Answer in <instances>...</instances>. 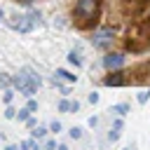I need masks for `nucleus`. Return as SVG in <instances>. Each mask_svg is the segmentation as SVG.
I'll use <instances>...</instances> for the list:
<instances>
[{
  "instance_id": "obj_1",
  "label": "nucleus",
  "mask_w": 150,
  "mask_h": 150,
  "mask_svg": "<svg viewBox=\"0 0 150 150\" xmlns=\"http://www.w3.org/2000/svg\"><path fill=\"white\" fill-rule=\"evenodd\" d=\"M101 12H103L101 0H77V2L73 5V9H70V16H73L75 28H80V30H91V28L98 23Z\"/></svg>"
},
{
  "instance_id": "obj_2",
  "label": "nucleus",
  "mask_w": 150,
  "mask_h": 150,
  "mask_svg": "<svg viewBox=\"0 0 150 150\" xmlns=\"http://www.w3.org/2000/svg\"><path fill=\"white\" fill-rule=\"evenodd\" d=\"M124 49L131 54H143L150 49V19H141L127 28Z\"/></svg>"
},
{
  "instance_id": "obj_3",
  "label": "nucleus",
  "mask_w": 150,
  "mask_h": 150,
  "mask_svg": "<svg viewBox=\"0 0 150 150\" xmlns=\"http://www.w3.org/2000/svg\"><path fill=\"white\" fill-rule=\"evenodd\" d=\"M42 84V77L33 70V68H21L16 75H14V89L19 91V94H23V96H28V98H33L35 96V91H38V87Z\"/></svg>"
},
{
  "instance_id": "obj_4",
  "label": "nucleus",
  "mask_w": 150,
  "mask_h": 150,
  "mask_svg": "<svg viewBox=\"0 0 150 150\" xmlns=\"http://www.w3.org/2000/svg\"><path fill=\"white\" fill-rule=\"evenodd\" d=\"M12 30H19V33H30L33 28H38L42 23L40 19V12H26V14H12V19L7 21Z\"/></svg>"
},
{
  "instance_id": "obj_5",
  "label": "nucleus",
  "mask_w": 150,
  "mask_h": 150,
  "mask_svg": "<svg viewBox=\"0 0 150 150\" xmlns=\"http://www.w3.org/2000/svg\"><path fill=\"white\" fill-rule=\"evenodd\" d=\"M112 42H115V28H110V26L96 28V30L91 33V45H94V49L105 52V49L112 47Z\"/></svg>"
},
{
  "instance_id": "obj_6",
  "label": "nucleus",
  "mask_w": 150,
  "mask_h": 150,
  "mask_svg": "<svg viewBox=\"0 0 150 150\" xmlns=\"http://www.w3.org/2000/svg\"><path fill=\"white\" fill-rule=\"evenodd\" d=\"M129 73H124V70H110L101 82L105 84V87H124V84H129V77H127Z\"/></svg>"
},
{
  "instance_id": "obj_7",
  "label": "nucleus",
  "mask_w": 150,
  "mask_h": 150,
  "mask_svg": "<svg viewBox=\"0 0 150 150\" xmlns=\"http://www.w3.org/2000/svg\"><path fill=\"white\" fill-rule=\"evenodd\" d=\"M124 61H127V56H124L122 52H108V54L103 56V66H105L108 70H122Z\"/></svg>"
},
{
  "instance_id": "obj_8",
  "label": "nucleus",
  "mask_w": 150,
  "mask_h": 150,
  "mask_svg": "<svg viewBox=\"0 0 150 150\" xmlns=\"http://www.w3.org/2000/svg\"><path fill=\"white\" fill-rule=\"evenodd\" d=\"M122 129H124V122H122V117H117V120L112 122L110 131H108V141H117V138L122 136Z\"/></svg>"
},
{
  "instance_id": "obj_9",
  "label": "nucleus",
  "mask_w": 150,
  "mask_h": 150,
  "mask_svg": "<svg viewBox=\"0 0 150 150\" xmlns=\"http://www.w3.org/2000/svg\"><path fill=\"white\" fill-rule=\"evenodd\" d=\"M54 80H59V82H77V75H73V73L66 70V68H56Z\"/></svg>"
},
{
  "instance_id": "obj_10",
  "label": "nucleus",
  "mask_w": 150,
  "mask_h": 150,
  "mask_svg": "<svg viewBox=\"0 0 150 150\" xmlns=\"http://www.w3.org/2000/svg\"><path fill=\"white\" fill-rule=\"evenodd\" d=\"M66 59H68V63H70V66H75V68H82V66H84V61H82V54H80V49H70Z\"/></svg>"
},
{
  "instance_id": "obj_11",
  "label": "nucleus",
  "mask_w": 150,
  "mask_h": 150,
  "mask_svg": "<svg viewBox=\"0 0 150 150\" xmlns=\"http://www.w3.org/2000/svg\"><path fill=\"white\" fill-rule=\"evenodd\" d=\"M110 112H115L117 117H124L127 112H131V105H129V103H115V105L110 108Z\"/></svg>"
},
{
  "instance_id": "obj_12",
  "label": "nucleus",
  "mask_w": 150,
  "mask_h": 150,
  "mask_svg": "<svg viewBox=\"0 0 150 150\" xmlns=\"http://www.w3.org/2000/svg\"><path fill=\"white\" fill-rule=\"evenodd\" d=\"M47 134H49V127H35V129H30V138H35V141H42Z\"/></svg>"
},
{
  "instance_id": "obj_13",
  "label": "nucleus",
  "mask_w": 150,
  "mask_h": 150,
  "mask_svg": "<svg viewBox=\"0 0 150 150\" xmlns=\"http://www.w3.org/2000/svg\"><path fill=\"white\" fill-rule=\"evenodd\" d=\"M14 84V75H7V73H0V89H9Z\"/></svg>"
},
{
  "instance_id": "obj_14",
  "label": "nucleus",
  "mask_w": 150,
  "mask_h": 150,
  "mask_svg": "<svg viewBox=\"0 0 150 150\" xmlns=\"http://www.w3.org/2000/svg\"><path fill=\"white\" fill-rule=\"evenodd\" d=\"M28 117H33V112H30L26 105H23V108H19V112H16V120H19V122H26Z\"/></svg>"
},
{
  "instance_id": "obj_15",
  "label": "nucleus",
  "mask_w": 150,
  "mask_h": 150,
  "mask_svg": "<svg viewBox=\"0 0 150 150\" xmlns=\"http://www.w3.org/2000/svg\"><path fill=\"white\" fill-rule=\"evenodd\" d=\"M70 105H73V101H68V98H61L59 101V112H70Z\"/></svg>"
},
{
  "instance_id": "obj_16",
  "label": "nucleus",
  "mask_w": 150,
  "mask_h": 150,
  "mask_svg": "<svg viewBox=\"0 0 150 150\" xmlns=\"http://www.w3.org/2000/svg\"><path fill=\"white\" fill-rule=\"evenodd\" d=\"M68 136H70L73 141H80V138H82V127H70V129H68Z\"/></svg>"
},
{
  "instance_id": "obj_17",
  "label": "nucleus",
  "mask_w": 150,
  "mask_h": 150,
  "mask_svg": "<svg viewBox=\"0 0 150 150\" xmlns=\"http://www.w3.org/2000/svg\"><path fill=\"white\" fill-rule=\"evenodd\" d=\"M136 101H138L141 105H145V103L150 101V89H143V91H138V96H136Z\"/></svg>"
},
{
  "instance_id": "obj_18",
  "label": "nucleus",
  "mask_w": 150,
  "mask_h": 150,
  "mask_svg": "<svg viewBox=\"0 0 150 150\" xmlns=\"http://www.w3.org/2000/svg\"><path fill=\"white\" fill-rule=\"evenodd\" d=\"M16 112H19V110H16L14 105H7L2 115H5V120H16Z\"/></svg>"
},
{
  "instance_id": "obj_19",
  "label": "nucleus",
  "mask_w": 150,
  "mask_h": 150,
  "mask_svg": "<svg viewBox=\"0 0 150 150\" xmlns=\"http://www.w3.org/2000/svg\"><path fill=\"white\" fill-rule=\"evenodd\" d=\"M12 101H14V91H12V89H5V94H2V103H5V105H12Z\"/></svg>"
},
{
  "instance_id": "obj_20",
  "label": "nucleus",
  "mask_w": 150,
  "mask_h": 150,
  "mask_svg": "<svg viewBox=\"0 0 150 150\" xmlns=\"http://www.w3.org/2000/svg\"><path fill=\"white\" fill-rule=\"evenodd\" d=\"M61 129H63V124H61L59 120H52V122H49V131H52V134H59Z\"/></svg>"
},
{
  "instance_id": "obj_21",
  "label": "nucleus",
  "mask_w": 150,
  "mask_h": 150,
  "mask_svg": "<svg viewBox=\"0 0 150 150\" xmlns=\"http://www.w3.org/2000/svg\"><path fill=\"white\" fill-rule=\"evenodd\" d=\"M54 84L59 87V91H61L63 96H68V94H70V87H68V84H63V82H59V80H54Z\"/></svg>"
},
{
  "instance_id": "obj_22",
  "label": "nucleus",
  "mask_w": 150,
  "mask_h": 150,
  "mask_svg": "<svg viewBox=\"0 0 150 150\" xmlns=\"http://www.w3.org/2000/svg\"><path fill=\"white\" fill-rule=\"evenodd\" d=\"M42 148H45V150H56V141H54V138H47V141L42 143Z\"/></svg>"
},
{
  "instance_id": "obj_23",
  "label": "nucleus",
  "mask_w": 150,
  "mask_h": 150,
  "mask_svg": "<svg viewBox=\"0 0 150 150\" xmlns=\"http://www.w3.org/2000/svg\"><path fill=\"white\" fill-rule=\"evenodd\" d=\"M26 108H28L30 112H35V110H38V101H35V98H28V103H26Z\"/></svg>"
},
{
  "instance_id": "obj_24",
  "label": "nucleus",
  "mask_w": 150,
  "mask_h": 150,
  "mask_svg": "<svg viewBox=\"0 0 150 150\" xmlns=\"http://www.w3.org/2000/svg\"><path fill=\"white\" fill-rule=\"evenodd\" d=\"M30 145H33V138H26V141H21V143H19V148H21V150H30Z\"/></svg>"
},
{
  "instance_id": "obj_25",
  "label": "nucleus",
  "mask_w": 150,
  "mask_h": 150,
  "mask_svg": "<svg viewBox=\"0 0 150 150\" xmlns=\"http://www.w3.org/2000/svg\"><path fill=\"white\" fill-rule=\"evenodd\" d=\"M87 101H89V103H98V91H91V94L87 96Z\"/></svg>"
},
{
  "instance_id": "obj_26",
  "label": "nucleus",
  "mask_w": 150,
  "mask_h": 150,
  "mask_svg": "<svg viewBox=\"0 0 150 150\" xmlns=\"http://www.w3.org/2000/svg\"><path fill=\"white\" fill-rule=\"evenodd\" d=\"M26 127H28V129H35V127H38V120H35V117H28V120H26Z\"/></svg>"
},
{
  "instance_id": "obj_27",
  "label": "nucleus",
  "mask_w": 150,
  "mask_h": 150,
  "mask_svg": "<svg viewBox=\"0 0 150 150\" xmlns=\"http://www.w3.org/2000/svg\"><path fill=\"white\" fill-rule=\"evenodd\" d=\"M80 110V101H73V105H70V112H77Z\"/></svg>"
},
{
  "instance_id": "obj_28",
  "label": "nucleus",
  "mask_w": 150,
  "mask_h": 150,
  "mask_svg": "<svg viewBox=\"0 0 150 150\" xmlns=\"http://www.w3.org/2000/svg\"><path fill=\"white\" fill-rule=\"evenodd\" d=\"M96 124H98V117L91 115V117H89V127H96Z\"/></svg>"
},
{
  "instance_id": "obj_29",
  "label": "nucleus",
  "mask_w": 150,
  "mask_h": 150,
  "mask_svg": "<svg viewBox=\"0 0 150 150\" xmlns=\"http://www.w3.org/2000/svg\"><path fill=\"white\" fill-rule=\"evenodd\" d=\"M5 150H21L16 143H9V145H5Z\"/></svg>"
},
{
  "instance_id": "obj_30",
  "label": "nucleus",
  "mask_w": 150,
  "mask_h": 150,
  "mask_svg": "<svg viewBox=\"0 0 150 150\" xmlns=\"http://www.w3.org/2000/svg\"><path fill=\"white\" fill-rule=\"evenodd\" d=\"M56 150H70V148H68L66 143H59V145H56Z\"/></svg>"
},
{
  "instance_id": "obj_31",
  "label": "nucleus",
  "mask_w": 150,
  "mask_h": 150,
  "mask_svg": "<svg viewBox=\"0 0 150 150\" xmlns=\"http://www.w3.org/2000/svg\"><path fill=\"white\" fill-rule=\"evenodd\" d=\"M124 2H131V5H143L145 0H124Z\"/></svg>"
},
{
  "instance_id": "obj_32",
  "label": "nucleus",
  "mask_w": 150,
  "mask_h": 150,
  "mask_svg": "<svg viewBox=\"0 0 150 150\" xmlns=\"http://www.w3.org/2000/svg\"><path fill=\"white\" fill-rule=\"evenodd\" d=\"M16 2H21V5H30L33 0H16Z\"/></svg>"
},
{
  "instance_id": "obj_33",
  "label": "nucleus",
  "mask_w": 150,
  "mask_h": 150,
  "mask_svg": "<svg viewBox=\"0 0 150 150\" xmlns=\"http://www.w3.org/2000/svg\"><path fill=\"white\" fill-rule=\"evenodd\" d=\"M2 16H5V12H2V7H0V21H2Z\"/></svg>"
},
{
  "instance_id": "obj_34",
  "label": "nucleus",
  "mask_w": 150,
  "mask_h": 150,
  "mask_svg": "<svg viewBox=\"0 0 150 150\" xmlns=\"http://www.w3.org/2000/svg\"><path fill=\"white\" fill-rule=\"evenodd\" d=\"M122 150H131V145H129V148H122Z\"/></svg>"
}]
</instances>
